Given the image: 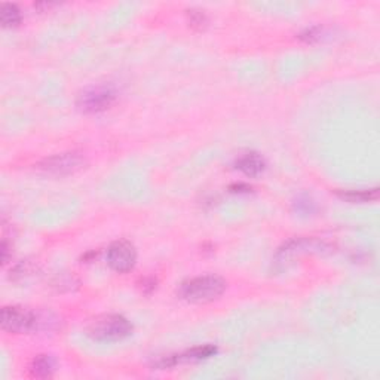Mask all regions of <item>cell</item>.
Here are the masks:
<instances>
[{
  "label": "cell",
  "mask_w": 380,
  "mask_h": 380,
  "mask_svg": "<svg viewBox=\"0 0 380 380\" xmlns=\"http://www.w3.org/2000/svg\"><path fill=\"white\" fill-rule=\"evenodd\" d=\"M226 281L217 275H202L185 281L178 288V296L189 303L204 304L219 299L226 292Z\"/></svg>",
  "instance_id": "6da1fadb"
},
{
  "label": "cell",
  "mask_w": 380,
  "mask_h": 380,
  "mask_svg": "<svg viewBox=\"0 0 380 380\" xmlns=\"http://www.w3.org/2000/svg\"><path fill=\"white\" fill-rule=\"evenodd\" d=\"M133 333V324L122 315H101L88 324L86 334L97 342H119Z\"/></svg>",
  "instance_id": "7a4b0ae2"
},
{
  "label": "cell",
  "mask_w": 380,
  "mask_h": 380,
  "mask_svg": "<svg viewBox=\"0 0 380 380\" xmlns=\"http://www.w3.org/2000/svg\"><path fill=\"white\" fill-rule=\"evenodd\" d=\"M2 329L8 333L24 334L39 330L43 319L23 306H5L2 309Z\"/></svg>",
  "instance_id": "3957f363"
},
{
  "label": "cell",
  "mask_w": 380,
  "mask_h": 380,
  "mask_svg": "<svg viewBox=\"0 0 380 380\" xmlns=\"http://www.w3.org/2000/svg\"><path fill=\"white\" fill-rule=\"evenodd\" d=\"M116 98L118 93L112 85H94L79 94L78 107L83 113H100L111 108Z\"/></svg>",
  "instance_id": "277c9868"
},
{
  "label": "cell",
  "mask_w": 380,
  "mask_h": 380,
  "mask_svg": "<svg viewBox=\"0 0 380 380\" xmlns=\"http://www.w3.org/2000/svg\"><path fill=\"white\" fill-rule=\"evenodd\" d=\"M85 165V158L82 153L78 152H66L58 153L49 158H45L41 160L36 168L41 170L42 173L51 174V175H70L75 174L76 171L82 170Z\"/></svg>",
  "instance_id": "5b68a950"
},
{
  "label": "cell",
  "mask_w": 380,
  "mask_h": 380,
  "mask_svg": "<svg viewBox=\"0 0 380 380\" xmlns=\"http://www.w3.org/2000/svg\"><path fill=\"white\" fill-rule=\"evenodd\" d=\"M107 263L115 272L126 274L137 263V250L128 241H115L107 250Z\"/></svg>",
  "instance_id": "8992f818"
},
{
  "label": "cell",
  "mask_w": 380,
  "mask_h": 380,
  "mask_svg": "<svg viewBox=\"0 0 380 380\" xmlns=\"http://www.w3.org/2000/svg\"><path fill=\"white\" fill-rule=\"evenodd\" d=\"M217 346L214 345H204V346H196L192 348L183 354H178V355H170L162 358L160 361L155 364L158 369L164 370V369H171L177 364H182V363H195V361H202L207 358H211L217 354Z\"/></svg>",
  "instance_id": "52a82bcc"
},
{
  "label": "cell",
  "mask_w": 380,
  "mask_h": 380,
  "mask_svg": "<svg viewBox=\"0 0 380 380\" xmlns=\"http://www.w3.org/2000/svg\"><path fill=\"white\" fill-rule=\"evenodd\" d=\"M237 168L244 173L247 177H257L260 175L265 168H266V162L265 159L256 153V152H248L237 159Z\"/></svg>",
  "instance_id": "ba28073f"
},
{
  "label": "cell",
  "mask_w": 380,
  "mask_h": 380,
  "mask_svg": "<svg viewBox=\"0 0 380 380\" xmlns=\"http://www.w3.org/2000/svg\"><path fill=\"white\" fill-rule=\"evenodd\" d=\"M29 370L33 377L38 379L51 377L53 370H56V361H53L51 355H38L31 361Z\"/></svg>",
  "instance_id": "9c48e42d"
},
{
  "label": "cell",
  "mask_w": 380,
  "mask_h": 380,
  "mask_svg": "<svg viewBox=\"0 0 380 380\" xmlns=\"http://www.w3.org/2000/svg\"><path fill=\"white\" fill-rule=\"evenodd\" d=\"M339 196L343 201H348L351 204H364L376 201L379 197L377 189H369V190H348V192H339Z\"/></svg>",
  "instance_id": "30bf717a"
},
{
  "label": "cell",
  "mask_w": 380,
  "mask_h": 380,
  "mask_svg": "<svg viewBox=\"0 0 380 380\" xmlns=\"http://www.w3.org/2000/svg\"><path fill=\"white\" fill-rule=\"evenodd\" d=\"M2 15H0V18H2V26L5 29H14L16 26H20L21 23V11L18 9L16 5L14 4H4L2 5Z\"/></svg>",
  "instance_id": "8fae6325"
},
{
  "label": "cell",
  "mask_w": 380,
  "mask_h": 380,
  "mask_svg": "<svg viewBox=\"0 0 380 380\" xmlns=\"http://www.w3.org/2000/svg\"><path fill=\"white\" fill-rule=\"evenodd\" d=\"M188 18H189V24L197 30H202L207 27L208 20H207V15L202 11H197V9H190L188 11Z\"/></svg>",
  "instance_id": "7c38bea8"
},
{
  "label": "cell",
  "mask_w": 380,
  "mask_h": 380,
  "mask_svg": "<svg viewBox=\"0 0 380 380\" xmlns=\"http://www.w3.org/2000/svg\"><path fill=\"white\" fill-rule=\"evenodd\" d=\"M319 29L318 27H312V29H307L306 31H303L300 34V39L306 41V42H314L317 39H319Z\"/></svg>",
  "instance_id": "4fadbf2b"
},
{
  "label": "cell",
  "mask_w": 380,
  "mask_h": 380,
  "mask_svg": "<svg viewBox=\"0 0 380 380\" xmlns=\"http://www.w3.org/2000/svg\"><path fill=\"white\" fill-rule=\"evenodd\" d=\"M9 252H11V245L8 244L6 240H4V242H2V262H4V265L8 263Z\"/></svg>",
  "instance_id": "5bb4252c"
}]
</instances>
